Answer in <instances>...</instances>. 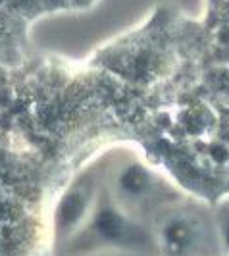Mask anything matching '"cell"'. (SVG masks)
Masks as SVG:
<instances>
[{"instance_id": "obj_1", "label": "cell", "mask_w": 229, "mask_h": 256, "mask_svg": "<svg viewBox=\"0 0 229 256\" xmlns=\"http://www.w3.org/2000/svg\"><path fill=\"white\" fill-rule=\"evenodd\" d=\"M89 235L104 248L140 254L158 246L156 239L140 224L129 216V210L102 200L94 206L89 218Z\"/></svg>"}, {"instance_id": "obj_2", "label": "cell", "mask_w": 229, "mask_h": 256, "mask_svg": "<svg viewBox=\"0 0 229 256\" xmlns=\"http://www.w3.org/2000/svg\"><path fill=\"white\" fill-rule=\"evenodd\" d=\"M156 243L168 256H194L204 243V230L191 216H172L160 226Z\"/></svg>"}, {"instance_id": "obj_3", "label": "cell", "mask_w": 229, "mask_h": 256, "mask_svg": "<svg viewBox=\"0 0 229 256\" xmlns=\"http://www.w3.org/2000/svg\"><path fill=\"white\" fill-rule=\"evenodd\" d=\"M90 200H92L90 191L83 187H76L62 196V200L58 202V208H56V216H54L56 230L62 237H70L77 230H83L89 224V218L92 214Z\"/></svg>"}, {"instance_id": "obj_4", "label": "cell", "mask_w": 229, "mask_h": 256, "mask_svg": "<svg viewBox=\"0 0 229 256\" xmlns=\"http://www.w3.org/2000/svg\"><path fill=\"white\" fill-rule=\"evenodd\" d=\"M118 192L126 202H140L152 192V178L144 168L133 164L120 174Z\"/></svg>"}, {"instance_id": "obj_5", "label": "cell", "mask_w": 229, "mask_h": 256, "mask_svg": "<svg viewBox=\"0 0 229 256\" xmlns=\"http://www.w3.org/2000/svg\"><path fill=\"white\" fill-rule=\"evenodd\" d=\"M216 233L222 250L229 254V196L222 198L216 208Z\"/></svg>"}]
</instances>
